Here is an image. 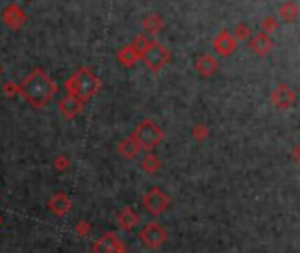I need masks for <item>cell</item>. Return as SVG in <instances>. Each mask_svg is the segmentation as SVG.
Masks as SVG:
<instances>
[{
    "mask_svg": "<svg viewBox=\"0 0 300 253\" xmlns=\"http://www.w3.org/2000/svg\"><path fill=\"white\" fill-rule=\"evenodd\" d=\"M270 46H272V42H270V39L265 37V35H256L251 42L253 51L258 53V55H265V53L270 49Z\"/></svg>",
    "mask_w": 300,
    "mask_h": 253,
    "instance_id": "7c38bea8",
    "label": "cell"
},
{
    "mask_svg": "<svg viewBox=\"0 0 300 253\" xmlns=\"http://www.w3.org/2000/svg\"><path fill=\"white\" fill-rule=\"evenodd\" d=\"M98 79L95 77V74L88 69H79L72 76V79L69 81V90L72 92V95L81 102H86L93 97L98 92Z\"/></svg>",
    "mask_w": 300,
    "mask_h": 253,
    "instance_id": "7a4b0ae2",
    "label": "cell"
},
{
    "mask_svg": "<svg viewBox=\"0 0 300 253\" xmlns=\"http://www.w3.org/2000/svg\"><path fill=\"white\" fill-rule=\"evenodd\" d=\"M195 65H197V70L202 74V76H211V74H214V72H216V69H218V62L209 55L200 56Z\"/></svg>",
    "mask_w": 300,
    "mask_h": 253,
    "instance_id": "8fae6325",
    "label": "cell"
},
{
    "mask_svg": "<svg viewBox=\"0 0 300 253\" xmlns=\"http://www.w3.org/2000/svg\"><path fill=\"white\" fill-rule=\"evenodd\" d=\"M49 208H51V211L55 213V215L62 216L70 209V201L63 194H56L55 197L49 201Z\"/></svg>",
    "mask_w": 300,
    "mask_h": 253,
    "instance_id": "30bf717a",
    "label": "cell"
},
{
    "mask_svg": "<svg viewBox=\"0 0 300 253\" xmlns=\"http://www.w3.org/2000/svg\"><path fill=\"white\" fill-rule=\"evenodd\" d=\"M58 108L67 118H74V116L79 115L81 109H83V102L77 101L74 95H67V97H63L62 101H60Z\"/></svg>",
    "mask_w": 300,
    "mask_h": 253,
    "instance_id": "ba28073f",
    "label": "cell"
},
{
    "mask_svg": "<svg viewBox=\"0 0 300 253\" xmlns=\"http://www.w3.org/2000/svg\"><path fill=\"white\" fill-rule=\"evenodd\" d=\"M142 62L151 70H160L167 62H169V51L158 42H148L146 48L141 51Z\"/></svg>",
    "mask_w": 300,
    "mask_h": 253,
    "instance_id": "277c9868",
    "label": "cell"
},
{
    "mask_svg": "<svg viewBox=\"0 0 300 253\" xmlns=\"http://www.w3.org/2000/svg\"><path fill=\"white\" fill-rule=\"evenodd\" d=\"M86 230H90V225H88L86 222L79 223V227H77V232H79V234H86Z\"/></svg>",
    "mask_w": 300,
    "mask_h": 253,
    "instance_id": "e0dca14e",
    "label": "cell"
},
{
    "mask_svg": "<svg viewBox=\"0 0 300 253\" xmlns=\"http://www.w3.org/2000/svg\"><path fill=\"white\" fill-rule=\"evenodd\" d=\"M144 206L151 215H160L162 211H165V208L169 206V197L163 194L160 188H153L144 195Z\"/></svg>",
    "mask_w": 300,
    "mask_h": 253,
    "instance_id": "8992f818",
    "label": "cell"
},
{
    "mask_svg": "<svg viewBox=\"0 0 300 253\" xmlns=\"http://www.w3.org/2000/svg\"><path fill=\"white\" fill-rule=\"evenodd\" d=\"M142 167H144V171H148V173H155L160 167V163L153 155H146L144 160H142Z\"/></svg>",
    "mask_w": 300,
    "mask_h": 253,
    "instance_id": "2e32d148",
    "label": "cell"
},
{
    "mask_svg": "<svg viewBox=\"0 0 300 253\" xmlns=\"http://www.w3.org/2000/svg\"><path fill=\"white\" fill-rule=\"evenodd\" d=\"M20 92L32 106L35 108H42L49 102V99L55 95L56 85L42 72L41 69H35L28 74L20 85Z\"/></svg>",
    "mask_w": 300,
    "mask_h": 253,
    "instance_id": "6da1fadb",
    "label": "cell"
},
{
    "mask_svg": "<svg viewBox=\"0 0 300 253\" xmlns=\"http://www.w3.org/2000/svg\"><path fill=\"white\" fill-rule=\"evenodd\" d=\"M132 137L135 139V142H137L141 148L153 149L163 139V132L162 128L156 125V123H153L151 120H146V122L139 123V127L135 128Z\"/></svg>",
    "mask_w": 300,
    "mask_h": 253,
    "instance_id": "3957f363",
    "label": "cell"
},
{
    "mask_svg": "<svg viewBox=\"0 0 300 253\" xmlns=\"http://www.w3.org/2000/svg\"><path fill=\"white\" fill-rule=\"evenodd\" d=\"M214 48L220 49V51L223 53V55H227V53H230L232 49L235 48V42L232 41V39L228 37V35H221V37L218 39L216 42H214Z\"/></svg>",
    "mask_w": 300,
    "mask_h": 253,
    "instance_id": "9a60e30c",
    "label": "cell"
},
{
    "mask_svg": "<svg viewBox=\"0 0 300 253\" xmlns=\"http://www.w3.org/2000/svg\"><path fill=\"white\" fill-rule=\"evenodd\" d=\"M274 102H276L277 106H281V108H286V106H290L291 102H293V94H291L286 87H281L279 90L274 94Z\"/></svg>",
    "mask_w": 300,
    "mask_h": 253,
    "instance_id": "4fadbf2b",
    "label": "cell"
},
{
    "mask_svg": "<svg viewBox=\"0 0 300 253\" xmlns=\"http://www.w3.org/2000/svg\"><path fill=\"white\" fill-rule=\"evenodd\" d=\"M139 237H141L142 243H144L146 246H149V248H160L163 243H165L167 232H165V229L160 225V223L151 222V223H148V225H146L144 229L141 230Z\"/></svg>",
    "mask_w": 300,
    "mask_h": 253,
    "instance_id": "5b68a950",
    "label": "cell"
},
{
    "mask_svg": "<svg viewBox=\"0 0 300 253\" xmlns=\"http://www.w3.org/2000/svg\"><path fill=\"white\" fill-rule=\"evenodd\" d=\"M93 253H125V246L113 232H107L93 244Z\"/></svg>",
    "mask_w": 300,
    "mask_h": 253,
    "instance_id": "52a82bcc",
    "label": "cell"
},
{
    "mask_svg": "<svg viewBox=\"0 0 300 253\" xmlns=\"http://www.w3.org/2000/svg\"><path fill=\"white\" fill-rule=\"evenodd\" d=\"M141 149V146L135 142V139L134 137H128V139H125L123 142L120 144V151L123 153L127 158H130V156H134V155H137V151Z\"/></svg>",
    "mask_w": 300,
    "mask_h": 253,
    "instance_id": "5bb4252c",
    "label": "cell"
},
{
    "mask_svg": "<svg viewBox=\"0 0 300 253\" xmlns=\"http://www.w3.org/2000/svg\"><path fill=\"white\" fill-rule=\"evenodd\" d=\"M118 223H120V227L123 230H130L139 223V215L134 209L125 208L123 211L120 213V216H118Z\"/></svg>",
    "mask_w": 300,
    "mask_h": 253,
    "instance_id": "9c48e42d",
    "label": "cell"
}]
</instances>
